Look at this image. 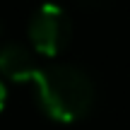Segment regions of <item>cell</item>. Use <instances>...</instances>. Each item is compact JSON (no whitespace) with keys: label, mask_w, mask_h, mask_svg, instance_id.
Wrapping results in <instances>:
<instances>
[{"label":"cell","mask_w":130,"mask_h":130,"mask_svg":"<svg viewBox=\"0 0 130 130\" xmlns=\"http://www.w3.org/2000/svg\"><path fill=\"white\" fill-rule=\"evenodd\" d=\"M39 63L34 56L19 43H5L0 46V75L12 82H34L39 72Z\"/></svg>","instance_id":"cell-3"},{"label":"cell","mask_w":130,"mask_h":130,"mask_svg":"<svg viewBox=\"0 0 130 130\" xmlns=\"http://www.w3.org/2000/svg\"><path fill=\"white\" fill-rule=\"evenodd\" d=\"M39 106L58 123H75L94 106V84L79 68L51 65L41 68L34 77Z\"/></svg>","instance_id":"cell-1"},{"label":"cell","mask_w":130,"mask_h":130,"mask_svg":"<svg viewBox=\"0 0 130 130\" xmlns=\"http://www.w3.org/2000/svg\"><path fill=\"white\" fill-rule=\"evenodd\" d=\"M84 3H99V0H84Z\"/></svg>","instance_id":"cell-5"},{"label":"cell","mask_w":130,"mask_h":130,"mask_svg":"<svg viewBox=\"0 0 130 130\" xmlns=\"http://www.w3.org/2000/svg\"><path fill=\"white\" fill-rule=\"evenodd\" d=\"M5 101H7V89H5L3 79H0V111L5 108Z\"/></svg>","instance_id":"cell-4"},{"label":"cell","mask_w":130,"mask_h":130,"mask_svg":"<svg viewBox=\"0 0 130 130\" xmlns=\"http://www.w3.org/2000/svg\"><path fill=\"white\" fill-rule=\"evenodd\" d=\"M70 19L65 10L56 3H43L29 19V43L43 58H53L65 51L70 41Z\"/></svg>","instance_id":"cell-2"}]
</instances>
